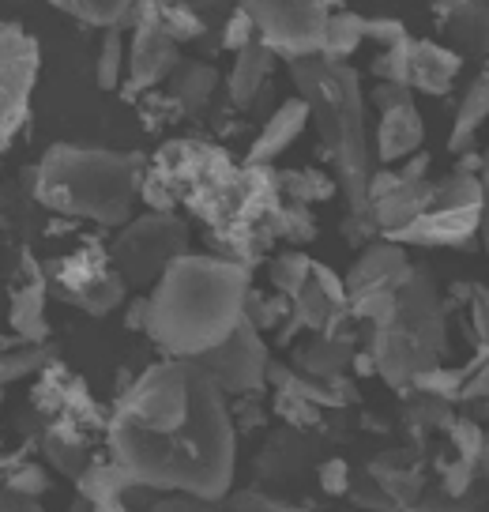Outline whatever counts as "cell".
Wrapping results in <instances>:
<instances>
[{"instance_id":"17","label":"cell","mask_w":489,"mask_h":512,"mask_svg":"<svg viewBox=\"0 0 489 512\" xmlns=\"http://www.w3.org/2000/svg\"><path fill=\"white\" fill-rule=\"evenodd\" d=\"M219 91V72L207 61H181L174 68V76L166 80L162 95L177 106L181 117H200L211 106V98Z\"/></svg>"},{"instance_id":"3","label":"cell","mask_w":489,"mask_h":512,"mask_svg":"<svg viewBox=\"0 0 489 512\" xmlns=\"http://www.w3.org/2000/svg\"><path fill=\"white\" fill-rule=\"evenodd\" d=\"M140 155H117L106 147L57 144L31 170V196L46 211L87 219L98 226H125L132 219L143 177Z\"/></svg>"},{"instance_id":"1","label":"cell","mask_w":489,"mask_h":512,"mask_svg":"<svg viewBox=\"0 0 489 512\" xmlns=\"http://www.w3.org/2000/svg\"><path fill=\"white\" fill-rule=\"evenodd\" d=\"M106 437L113 464L147 490L204 501H222L234 490V418L196 358L143 369L121 392Z\"/></svg>"},{"instance_id":"46","label":"cell","mask_w":489,"mask_h":512,"mask_svg":"<svg viewBox=\"0 0 489 512\" xmlns=\"http://www.w3.org/2000/svg\"><path fill=\"white\" fill-rule=\"evenodd\" d=\"M0 512H42V505H38V497L16 494V490L0 486Z\"/></svg>"},{"instance_id":"12","label":"cell","mask_w":489,"mask_h":512,"mask_svg":"<svg viewBox=\"0 0 489 512\" xmlns=\"http://www.w3.org/2000/svg\"><path fill=\"white\" fill-rule=\"evenodd\" d=\"M181 64L177 46L155 27L151 4H136L132 42H125V95H151V87L166 83Z\"/></svg>"},{"instance_id":"16","label":"cell","mask_w":489,"mask_h":512,"mask_svg":"<svg viewBox=\"0 0 489 512\" xmlns=\"http://www.w3.org/2000/svg\"><path fill=\"white\" fill-rule=\"evenodd\" d=\"M426 140V125H422V113L414 102L407 106H395V110L380 113L377 121V155L380 162H399L411 159L414 151H422Z\"/></svg>"},{"instance_id":"40","label":"cell","mask_w":489,"mask_h":512,"mask_svg":"<svg viewBox=\"0 0 489 512\" xmlns=\"http://www.w3.org/2000/svg\"><path fill=\"white\" fill-rule=\"evenodd\" d=\"M219 501H204V497L192 494H166V497H151V505L143 512H215Z\"/></svg>"},{"instance_id":"18","label":"cell","mask_w":489,"mask_h":512,"mask_svg":"<svg viewBox=\"0 0 489 512\" xmlns=\"http://www.w3.org/2000/svg\"><path fill=\"white\" fill-rule=\"evenodd\" d=\"M271 72H275V57H271L260 42H249L245 49H237L234 68H230V83H226L230 102H234L237 110H249V106H253Z\"/></svg>"},{"instance_id":"8","label":"cell","mask_w":489,"mask_h":512,"mask_svg":"<svg viewBox=\"0 0 489 512\" xmlns=\"http://www.w3.org/2000/svg\"><path fill=\"white\" fill-rule=\"evenodd\" d=\"M42 283L49 294H57L61 302L76 305V309H87L91 317H106L125 302V283L113 272L110 249H102L98 241L49 260Z\"/></svg>"},{"instance_id":"21","label":"cell","mask_w":489,"mask_h":512,"mask_svg":"<svg viewBox=\"0 0 489 512\" xmlns=\"http://www.w3.org/2000/svg\"><path fill=\"white\" fill-rule=\"evenodd\" d=\"M437 19L448 23V34L459 57H486V4H444L437 8Z\"/></svg>"},{"instance_id":"44","label":"cell","mask_w":489,"mask_h":512,"mask_svg":"<svg viewBox=\"0 0 489 512\" xmlns=\"http://www.w3.org/2000/svg\"><path fill=\"white\" fill-rule=\"evenodd\" d=\"M350 464L347 460H328V464H320V486H324V494H347L350 490Z\"/></svg>"},{"instance_id":"14","label":"cell","mask_w":489,"mask_h":512,"mask_svg":"<svg viewBox=\"0 0 489 512\" xmlns=\"http://www.w3.org/2000/svg\"><path fill=\"white\" fill-rule=\"evenodd\" d=\"M309 125V106L301 102L298 95L279 102V110L271 113L264 128H260V136L253 140L249 147V155H245V166H256V170H268L271 162L283 155L286 147L298 140L301 132Z\"/></svg>"},{"instance_id":"48","label":"cell","mask_w":489,"mask_h":512,"mask_svg":"<svg viewBox=\"0 0 489 512\" xmlns=\"http://www.w3.org/2000/svg\"><path fill=\"white\" fill-rule=\"evenodd\" d=\"M68 512H91V505H87V501H76V505H72Z\"/></svg>"},{"instance_id":"6","label":"cell","mask_w":489,"mask_h":512,"mask_svg":"<svg viewBox=\"0 0 489 512\" xmlns=\"http://www.w3.org/2000/svg\"><path fill=\"white\" fill-rule=\"evenodd\" d=\"M482 204L486 192L478 174H452L429 185L426 208L414 215L399 234L384 241H403V245H463L474 238V230L482 223Z\"/></svg>"},{"instance_id":"36","label":"cell","mask_w":489,"mask_h":512,"mask_svg":"<svg viewBox=\"0 0 489 512\" xmlns=\"http://www.w3.org/2000/svg\"><path fill=\"white\" fill-rule=\"evenodd\" d=\"M215 512H305V509H294V505H286L279 497H268V494H256V490H230V494L222 497Z\"/></svg>"},{"instance_id":"32","label":"cell","mask_w":489,"mask_h":512,"mask_svg":"<svg viewBox=\"0 0 489 512\" xmlns=\"http://www.w3.org/2000/svg\"><path fill=\"white\" fill-rule=\"evenodd\" d=\"M309 275H313V260L305 253H298V249H290V253L271 260V287L279 290L283 298H294L309 283Z\"/></svg>"},{"instance_id":"24","label":"cell","mask_w":489,"mask_h":512,"mask_svg":"<svg viewBox=\"0 0 489 512\" xmlns=\"http://www.w3.org/2000/svg\"><path fill=\"white\" fill-rule=\"evenodd\" d=\"M132 486H140V482H132L121 471V467L106 460V464H91L83 467V475L76 479V490H79V501H87L91 509L95 505H113V501H125V494Z\"/></svg>"},{"instance_id":"10","label":"cell","mask_w":489,"mask_h":512,"mask_svg":"<svg viewBox=\"0 0 489 512\" xmlns=\"http://www.w3.org/2000/svg\"><path fill=\"white\" fill-rule=\"evenodd\" d=\"M256 31V42L268 49L271 57L301 61L320 53V34L332 16L324 4H245L241 8Z\"/></svg>"},{"instance_id":"13","label":"cell","mask_w":489,"mask_h":512,"mask_svg":"<svg viewBox=\"0 0 489 512\" xmlns=\"http://www.w3.org/2000/svg\"><path fill=\"white\" fill-rule=\"evenodd\" d=\"M407 275H411V264H407L403 245H395V241L365 245V253L354 260V268L343 279L347 309L350 305L373 302V298H388V294H395V290L403 287Z\"/></svg>"},{"instance_id":"9","label":"cell","mask_w":489,"mask_h":512,"mask_svg":"<svg viewBox=\"0 0 489 512\" xmlns=\"http://www.w3.org/2000/svg\"><path fill=\"white\" fill-rule=\"evenodd\" d=\"M42 68V46L16 19L0 23V151L16 144L31 121V91Z\"/></svg>"},{"instance_id":"30","label":"cell","mask_w":489,"mask_h":512,"mask_svg":"<svg viewBox=\"0 0 489 512\" xmlns=\"http://www.w3.org/2000/svg\"><path fill=\"white\" fill-rule=\"evenodd\" d=\"M279 192H290V200H294L298 208H309V204H320V200L332 196L335 181L309 166V170H290V174L279 177Z\"/></svg>"},{"instance_id":"33","label":"cell","mask_w":489,"mask_h":512,"mask_svg":"<svg viewBox=\"0 0 489 512\" xmlns=\"http://www.w3.org/2000/svg\"><path fill=\"white\" fill-rule=\"evenodd\" d=\"M275 238H286L301 245V241L316 238V219L309 208H298V204H283L279 215H275Z\"/></svg>"},{"instance_id":"29","label":"cell","mask_w":489,"mask_h":512,"mask_svg":"<svg viewBox=\"0 0 489 512\" xmlns=\"http://www.w3.org/2000/svg\"><path fill=\"white\" fill-rule=\"evenodd\" d=\"M151 19H155V27L166 34L174 46L177 42H196V38L207 31L204 19L196 16L192 8H185V4H177V8L174 4H151Z\"/></svg>"},{"instance_id":"38","label":"cell","mask_w":489,"mask_h":512,"mask_svg":"<svg viewBox=\"0 0 489 512\" xmlns=\"http://www.w3.org/2000/svg\"><path fill=\"white\" fill-rule=\"evenodd\" d=\"M0 486H8V490H16V494H27V497H38L49 490V479L42 467L34 464H16L8 475H4V482Z\"/></svg>"},{"instance_id":"35","label":"cell","mask_w":489,"mask_h":512,"mask_svg":"<svg viewBox=\"0 0 489 512\" xmlns=\"http://www.w3.org/2000/svg\"><path fill=\"white\" fill-rule=\"evenodd\" d=\"M407 53H411V34H407L403 42H395V46L380 49L377 61H373L377 83H399V87H407ZM407 91H411V87H407Z\"/></svg>"},{"instance_id":"42","label":"cell","mask_w":489,"mask_h":512,"mask_svg":"<svg viewBox=\"0 0 489 512\" xmlns=\"http://www.w3.org/2000/svg\"><path fill=\"white\" fill-rule=\"evenodd\" d=\"M249 42H256V31H253V23H249V16L237 8L234 16L226 19V27H222V49L237 53V49H245Z\"/></svg>"},{"instance_id":"31","label":"cell","mask_w":489,"mask_h":512,"mask_svg":"<svg viewBox=\"0 0 489 512\" xmlns=\"http://www.w3.org/2000/svg\"><path fill=\"white\" fill-rule=\"evenodd\" d=\"M95 80H98L102 91H117V87H125V31H102Z\"/></svg>"},{"instance_id":"45","label":"cell","mask_w":489,"mask_h":512,"mask_svg":"<svg viewBox=\"0 0 489 512\" xmlns=\"http://www.w3.org/2000/svg\"><path fill=\"white\" fill-rule=\"evenodd\" d=\"M369 102H373L380 113H388V110H395V106L414 102V95L407 91V87H399V83H377V87L369 91Z\"/></svg>"},{"instance_id":"5","label":"cell","mask_w":489,"mask_h":512,"mask_svg":"<svg viewBox=\"0 0 489 512\" xmlns=\"http://www.w3.org/2000/svg\"><path fill=\"white\" fill-rule=\"evenodd\" d=\"M448 347V324H444V302L433 279L414 272L403 279V287L392 294V305L373 320L369 336V362L392 388L407 384L441 366Z\"/></svg>"},{"instance_id":"15","label":"cell","mask_w":489,"mask_h":512,"mask_svg":"<svg viewBox=\"0 0 489 512\" xmlns=\"http://www.w3.org/2000/svg\"><path fill=\"white\" fill-rule=\"evenodd\" d=\"M463 68V57L452 53L448 46H437L429 38H411V53H407V87L422 91V95H448L452 80Z\"/></svg>"},{"instance_id":"20","label":"cell","mask_w":489,"mask_h":512,"mask_svg":"<svg viewBox=\"0 0 489 512\" xmlns=\"http://www.w3.org/2000/svg\"><path fill=\"white\" fill-rule=\"evenodd\" d=\"M46 298L49 290L42 279H31L27 287H19L8 305V324L23 343H46L49 320H46Z\"/></svg>"},{"instance_id":"41","label":"cell","mask_w":489,"mask_h":512,"mask_svg":"<svg viewBox=\"0 0 489 512\" xmlns=\"http://www.w3.org/2000/svg\"><path fill=\"white\" fill-rule=\"evenodd\" d=\"M362 38H377L380 46L388 49L395 42L407 38V27L399 19H380V16H362Z\"/></svg>"},{"instance_id":"34","label":"cell","mask_w":489,"mask_h":512,"mask_svg":"<svg viewBox=\"0 0 489 512\" xmlns=\"http://www.w3.org/2000/svg\"><path fill=\"white\" fill-rule=\"evenodd\" d=\"M448 437L456 445L459 460H471V464H486V433L478 430V422H467V418H452L448 426Z\"/></svg>"},{"instance_id":"2","label":"cell","mask_w":489,"mask_h":512,"mask_svg":"<svg viewBox=\"0 0 489 512\" xmlns=\"http://www.w3.org/2000/svg\"><path fill=\"white\" fill-rule=\"evenodd\" d=\"M253 275L222 256H177L147 298L143 332L174 358H204L245 320Z\"/></svg>"},{"instance_id":"26","label":"cell","mask_w":489,"mask_h":512,"mask_svg":"<svg viewBox=\"0 0 489 512\" xmlns=\"http://www.w3.org/2000/svg\"><path fill=\"white\" fill-rule=\"evenodd\" d=\"M42 452H46V460L57 471H61L64 479L76 482L83 475V467L91 464V448H87V437H79V433H68L61 426H49L42 433Z\"/></svg>"},{"instance_id":"28","label":"cell","mask_w":489,"mask_h":512,"mask_svg":"<svg viewBox=\"0 0 489 512\" xmlns=\"http://www.w3.org/2000/svg\"><path fill=\"white\" fill-rule=\"evenodd\" d=\"M49 362H53V347L49 343H19V347L0 351V388L31 377L38 369H46Z\"/></svg>"},{"instance_id":"19","label":"cell","mask_w":489,"mask_h":512,"mask_svg":"<svg viewBox=\"0 0 489 512\" xmlns=\"http://www.w3.org/2000/svg\"><path fill=\"white\" fill-rule=\"evenodd\" d=\"M316 441L313 437H305L298 430H283L275 433L264 452H260V460H256V471L260 475H268V479H290V475H298L305 464H313L316 456Z\"/></svg>"},{"instance_id":"7","label":"cell","mask_w":489,"mask_h":512,"mask_svg":"<svg viewBox=\"0 0 489 512\" xmlns=\"http://www.w3.org/2000/svg\"><path fill=\"white\" fill-rule=\"evenodd\" d=\"M189 253V226L170 211H147L128 219L110 245V264L125 287L158 283V275Z\"/></svg>"},{"instance_id":"25","label":"cell","mask_w":489,"mask_h":512,"mask_svg":"<svg viewBox=\"0 0 489 512\" xmlns=\"http://www.w3.org/2000/svg\"><path fill=\"white\" fill-rule=\"evenodd\" d=\"M350 354H354V336H320L316 343H309L305 351L294 358L309 377H320V381H328V377H339L343 369H347Z\"/></svg>"},{"instance_id":"47","label":"cell","mask_w":489,"mask_h":512,"mask_svg":"<svg viewBox=\"0 0 489 512\" xmlns=\"http://www.w3.org/2000/svg\"><path fill=\"white\" fill-rule=\"evenodd\" d=\"M91 512H132V509H128L125 501H113V505H95Z\"/></svg>"},{"instance_id":"11","label":"cell","mask_w":489,"mask_h":512,"mask_svg":"<svg viewBox=\"0 0 489 512\" xmlns=\"http://www.w3.org/2000/svg\"><path fill=\"white\" fill-rule=\"evenodd\" d=\"M200 369L215 381L222 396H249L268 381V343L256 332L249 320H241L230 336L222 339L215 351L196 358Z\"/></svg>"},{"instance_id":"39","label":"cell","mask_w":489,"mask_h":512,"mask_svg":"<svg viewBox=\"0 0 489 512\" xmlns=\"http://www.w3.org/2000/svg\"><path fill=\"white\" fill-rule=\"evenodd\" d=\"M478 497H448L444 490H422L407 512H474Z\"/></svg>"},{"instance_id":"37","label":"cell","mask_w":489,"mask_h":512,"mask_svg":"<svg viewBox=\"0 0 489 512\" xmlns=\"http://www.w3.org/2000/svg\"><path fill=\"white\" fill-rule=\"evenodd\" d=\"M347 497L358 505V509H369V512H395V505L388 501V494L377 486V479L369 475V471H358V475H350V490Z\"/></svg>"},{"instance_id":"43","label":"cell","mask_w":489,"mask_h":512,"mask_svg":"<svg viewBox=\"0 0 489 512\" xmlns=\"http://www.w3.org/2000/svg\"><path fill=\"white\" fill-rule=\"evenodd\" d=\"M275 411H279L286 422H294V426H313L316 418H320L316 407H309V403L298 400V396H290V392H275Z\"/></svg>"},{"instance_id":"23","label":"cell","mask_w":489,"mask_h":512,"mask_svg":"<svg viewBox=\"0 0 489 512\" xmlns=\"http://www.w3.org/2000/svg\"><path fill=\"white\" fill-rule=\"evenodd\" d=\"M57 12L72 16L76 23L98 27V31H132L136 23V4L132 0H64Z\"/></svg>"},{"instance_id":"4","label":"cell","mask_w":489,"mask_h":512,"mask_svg":"<svg viewBox=\"0 0 489 512\" xmlns=\"http://www.w3.org/2000/svg\"><path fill=\"white\" fill-rule=\"evenodd\" d=\"M290 80L298 87V98L309 106V121L324 140V155H332L335 189H343L350 215H369L365 185L373 177V155L365 136V98L362 80L350 64L301 57L290 61Z\"/></svg>"},{"instance_id":"27","label":"cell","mask_w":489,"mask_h":512,"mask_svg":"<svg viewBox=\"0 0 489 512\" xmlns=\"http://www.w3.org/2000/svg\"><path fill=\"white\" fill-rule=\"evenodd\" d=\"M358 46H362V16H354V12H332L328 23H324V34H320V57L347 64V57Z\"/></svg>"},{"instance_id":"22","label":"cell","mask_w":489,"mask_h":512,"mask_svg":"<svg viewBox=\"0 0 489 512\" xmlns=\"http://www.w3.org/2000/svg\"><path fill=\"white\" fill-rule=\"evenodd\" d=\"M486 110H489V80L486 72H482L467 87V95H463V102H459L456 110V121H452V132H448V151L452 155H467L471 151L474 140H478V128L486 121Z\"/></svg>"}]
</instances>
